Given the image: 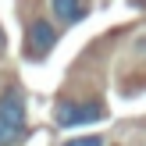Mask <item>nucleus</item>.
<instances>
[{
	"instance_id": "3",
	"label": "nucleus",
	"mask_w": 146,
	"mask_h": 146,
	"mask_svg": "<svg viewBox=\"0 0 146 146\" xmlns=\"http://www.w3.org/2000/svg\"><path fill=\"white\" fill-rule=\"evenodd\" d=\"M54 46H57V25L46 21V18H36L25 32V54L29 57H46Z\"/></svg>"
},
{
	"instance_id": "5",
	"label": "nucleus",
	"mask_w": 146,
	"mask_h": 146,
	"mask_svg": "<svg viewBox=\"0 0 146 146\" xmlns=\"http://www.w3.org/2000/svg\"><path fill=\"white\" fill-rule=\"evenodd\" d=\"M64 146H104L100 135H78V139H68Z\"/></svg>"
},
{
	"instance_id": "4",
	"label": "nucleus",
	"mask_w": 146,
	"mask_h": 146,
	"mask_svg": "<svg viewBox=\"0 0 146 146\" xmlns=\"http://www.w3.org/2000/svg\"><path fill=\"white\" fill-rule=\"evenodd\" d=\"M50 14L61 25H75L86 18V0H50Z\"/></svg>"
},
{
	"instance_id": "1",
	"label": "nucleus",
	"mask_w": 146,
	"mask_h": 146,
	"mask_svg": "<svg viewBox=\"0 0 146 146\" xmlns=\"http://www.w3.org/2000/svg\"><path fill=\"white\" fill-rule=\"evenodd\" d=\"M25 135V93L7 86L0 93V146H18Z\"/></svg>"
},
{
	"instance_id": "6",
	"label": "nucleus",
	"mask_w": 146,
	"mask_h": 146,
	"mask_svg": "<svg viewBox=\"0 0 146 146\" xmlns=\"http://www.w3.org/2000/svg\"><path fill=\"white\" fill-rule=\"evenodd\" d=\"M7 46V39H4V29H0V50H4Z\"/></svg>"
},
{
	"instance_id": "2",
	"label": "nucleus",
	"mask_w": 146,
	"mask_h": 146,
	"mask_svg": "<svg viewBox=\"0 0 146 146\" xmlns=\"http://www.w3.org/2000/svg\"><path fill=\"white\" fill-rule=\"evenodd\" d=\"M107 107L100 100H64L57 104V125L61 128H78V125H93V121H104Z\"/></svg>"
}]
</instances>
